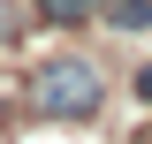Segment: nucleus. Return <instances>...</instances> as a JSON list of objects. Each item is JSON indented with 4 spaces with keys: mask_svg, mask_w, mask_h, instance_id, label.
<instances>
[{
    "mask_svg": "<svg viewBox=\"0 0 152 144\" xmlns=\"http://www.w3.org/2000/svg\"><path fill=\"white\" fill-rule=\"evenodd\" d=\"M107 23H122V31H145V23H152V0H107Z\"/></svg>",
    "mask_w": 152,
    "mask_h": 144,
    "instance_id": "obj_3",
    "label": "nucleus"
},
{
    "mask_svg": "<svg viewBox=\"0 0 152 144\" xmlns=\"http://www.w3.org/2000/svg\"><path fill=\"white\" fill-rule=\"evenodd\" d=\"M137 99H145V106H152V68H145V76H137Z\"/></svg>",
    "mask_w": 152,
    "mask_h": 144,
    "instance_id": "obj_4",
    "label": "nucleus"
},
{
    "mask_svg": "<svg viewBox=\"0 0 152 144\" xmlns=\"http://www.w3.org/2000/svg\"><path fill=\"white\" fill-rule=\"evenodd\" d=\"M91 8H107V0H38V15H46V23H61V31H69V23H84Z\"/></svg>",
    "mask_w": 152,
    "mask_h": 144,
    "instance_id": "obj_2",
    "label": "nucleus"
},
{
    "mask_svg": "<svg viewBox=\"0 0 152 144\" xmlns=\"http://www.w3.org/2000/svg\"><path fill=\"white\" fill-rule=\"evenodd\" d=\"M8 31H15V8H0V38H8Z\"/></svg>",
    "mask_w": 152,
    "mask_h": 144,
    "instance_id": "obj_5",
    "label": "nucleus"
},
{
    "mask_svg": "<svg viewBox=\"0 0 152 144\" xmlns=\"http://www.w3.org/2000/svg\"><path fill=\"white\" fill-rule=\"evenodd\" d=\"M99 68L91 61H76V53H61V61H46V68L31 76V106L38 114H53V121H84V114L99 106Z\"/></svg>",
    "mask_w": 152,
    "mask_h": 144,
    "instance_id": "obj_1",
    "label": "nucleus"
}]
</instances>
